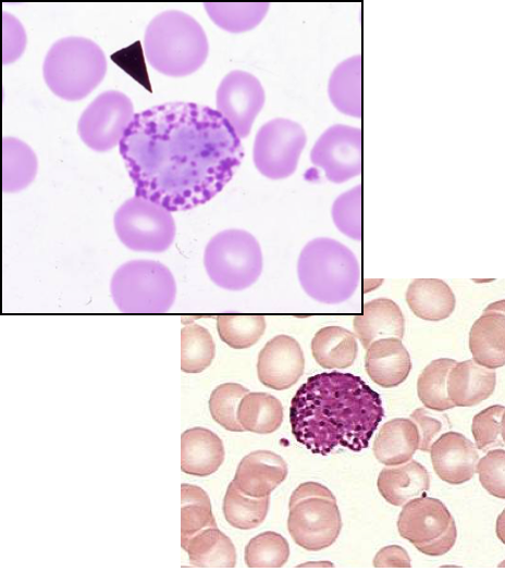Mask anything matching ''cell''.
Masks as SVG:
<instances>
[{
    "instance_id": "obj_7",
    "label": "cell",
    "mask_w": 505,
    "mask_h": 572,
    "mask_svg": "<svg viewBox=\"0 0 505 572\" xmlns=\"http://www.w3.org/2000/svg\"><path fill=\"white\" fill-rule=\"evenodd\" d=\"M287 529L300 547L317 551L338 537L342 519L332 492L317 482L301 483L291 495Z\"/></svg>"
},
{
    "instance_id": "obj_34",
    "label": "cell",
    "mask_w": 505,
    "mask_h": 572,
    "mask_svg": "<svg viewBox=\"0 0 505 572\" xmlns=\"http://www.w3.org/2000/svg\"><path fill=\"white\" fill-rule=\"evenodd\" d=\"M455 360L441 358L431 361L420 373L417 381V394L426 408L444 411L454 408L447 396V375Z\"/></svg>"
},
{
    "instance_id": "obj_5",
    "label": "cell",
    "mask_w": 505,
    "mask_h": 572,
    "mask_svg": "<svg viewBox=\"0 0 505 572\" xmlns=\"http://www.w3.org/2000/svg\"><path fill=\"white\" fill-rule=\"evenodd\" d=\"M107 60L101 48L84 37L57 40L46 54L42 74L59 98L76 101L89 95L103 79Z\"/></svg>"
},
{
    "instance_id": "obj_21",
    "label": "cell",
    "mask_w": 505,
    "mask_h": 572,
    "mask_svg": "<svg viewBox=\"0 0 505 572\" xmlns=\"http://www.w3.org/2000/svg\"><path fill=\"white\" fill-rule=\"evenodd\" d=\"M353 326L361 345L368 348L381 338L402 339L405 320L397 303L387 298H378L364 304L362 313L354 318Z\"/></svg>"
},
{
    "instance_id": "obj_2",
    "label": "cell",
    "mask_w": 505,
    "mask_h": 572,
    "mask_svg": "<svg viewBox=\"0 0 505 572\" xmlns=\"http://www.w3.org/2000/svg\"><path fill=\"white\" fill-rule=\"evenodd\" d=\"M383 416L380 395L359 376L337 371L310 376L290 408L294 437L319 455L367 448Z\"/></svg>"
},
{
    "instance_id": "obj_38",
    "label": "cell",
    "mask_w": 505,
    "mask_h": 572,
    "mask_svg": "<svg viewBox=\"0 0 505 572\" xmlns=\"http://www.w3.org/2000/svg\"><path fill=\"white\" fill-rule=\"evenodd\" d=\"M249 390L237 383H224L217 386L209 398L212 419L227 431L243 432L244 428L237 420V408Z\"/></svg>"
},
{
    "instance_id": "obj_4",
    "label": "cell",
    "mask_w": 505,
    "mask_h": 572,
    "mask_svg": "<svg viewBox=\"0 0 505 572\" xmlns=\"http://www.w3.org/2000/svg\"><path fill=\"white\" fill-rule=\"evenodd\" d=\"M297 276L310 298L320 303L337 304L356 291L360 269L348 247L333 238L318 237L301 249Z\"/></svg>"
},
{
    "instance_id": "obj_29",
    "label": "cell",
    "mask_w": 505,
    "mask_h": 572,
    "mask_svg": "<svg viewBox=\"0 0 505 572\" xmlns=\"http://www.w3.org/2000/svg\"><path fill=\"white\" fill-rule=\"evenodd\" d=\"M237 420L244 431L271 434L282 424L283 407L268 393H247L238 405Z\"/></svg>"
},
{
    "instance_id": "obj_35",
    "label": "cell",
    "mask_w": 505,
    "mask_h": 572,
    "mask_svg": "<svg viewBox=\"0 0 505 572\" xmlns=\"http://www.w3.org/2000/svg\"><path fill=\"white\" fill-rule=\"evenodd\" d=\"M215 353L209 331L199 324L185 325L181 331V369L185 373H200L207 369Z\"/></svg>"
},
{
    "instance_id": "obj_26",
    "label": "cell",
    "mask_w": 505,
    "mask_h": 572,
    "mask_svg": "<svg viewBox=\"0 0 505 572\" xmlns=\"http://www.w3.org/2000/svg\"><path fill=\"white\" fill-rule=\"evenodd\" d=\"M181 546L194 567L233 568L236 564L235 547L218 526L200 531Z\"/></svg>"
},
{
    "instance_id": "obj_27",
    "label": "cell",
    "mask_w": 505,
    "mask_h": 572,
    "mask_svg": "<svg viewBox=\"0 0 505 572\" xmlns=\"http://www.w3.org/2000/svg\"><path fill=\"white\" fill-rule=\"evenodd\" d=\"M328 94L332 104L343 114L361 116V55L341 62L332 72Z\"/></svg>"
},
{
    "instance_id": "obj_1",
    "label": "cell",
    "mask_w": 505,
    "mask_h": 572,
    "mask_svg": "<svg viewBox=\"0 0 505 572\" xmlns=\"http://www.w3.org/2000/svg\"><path fill=\"white\" fill-rule=\"evenodd\" d=\"M119 146L135 196L171 212L212 199L244 157L230 123L195 102H167L136 113Z\"/></svg>"
},
{
    "instance_id": "obj_10",
    "label": "cell",
    "mask_w": 505,
    "mask_h": 572,
    "mask_svg": "<svg viewBox=\"0 0 505 572\" xmlns=\"http://www.w3.org/2000/svg\"><path fill=\"white\" fill-rule=\"evenodd\" d=\"M399 535L427 556H442L457 538L455 521L445 505L432 497H416L403 505Z\"/></svg>"
},
{
    "instance_id": "obj_11",
    "label": "cell",
    "mask_w": 505,
    "mask_h": 572,
    "mask_svg": "<svg viewBox=\"0 0 505 572\" xmlns=\"http://www.w3.org/2000/svg\"><path fill=\"white\" fill-rule=\"evenodd\" d=\"M306 142V133L298 123L283 117L268 121L255 137V166L270 179L286 178L296 171Z\"/></svg>"
},
{
    "instance_id": "obj_39",
    "label": "cell",
    "mask_w": 505,
    "mask_h": 572,
    "mask_svg": "<svg viewBox=\"0 0 505 572\" xmlns=\"http://www.w3.org/2000/svg\"><path fill=\"white\" fill-rule=\"evenodd\" d=\"M336 228L345 236L361 239V185L340 195L331 210Z\"/></svg>"
},
{
    "instance_id": "obj_20",
    "label": "cell",
    "mask_w": 505,
    "mask_h": 572,
    "mask_svg": "<svg viewBox=\"0 0 505 572\" xmlns=\"http://www.w3.org/2000/svg\"><path fill=\"white\" fill-rule=\"evenodd\" d=\"M496 374L473 359L456 362L447 375V396L454 407H472L494 391Z\"/></svg>"
},
{
    "instance_id": "obj_15",
    "label": "cell",
    "mask_w": 505,
    "mask_h": 572,
    "mask_svg": "<svg viewBox=\"0 0 505 572\" xmlns=\"http://www.w3.org/2000/svg\"><path fill=\"white\" fill-rule=\"evenodd\" d=\"M304 369L301 347L288 335L274 336L258 356V378L264 386L275 390L292 387L301 377Z\"/></svg>"
},
{
    "instance_id": "obj_28",
    "label": "cell",
    "mask_w": 505,
    "mask_h": 572,
    "mask_svg": "<svg viewBox=\"0 0 505 572\" xmlns=\"http://www.w3.org/2000/svg\"><path fill=\"white\" fill-rule=\"evenodd\" d=\"M311 352L324 369L348 368L358 353L356 336L341 326L322 327L311 340Z\"/></svg>"
},
{
    "instance_id": "obj_41",
    "label": "cell",
    "mask_w": 505,
    "mask_h": 572,
    "mask_svg": "<svg viewBox=\"0 0 505 572\" xmlns=\"http://www.w3.org/2000/svg\"><path fill=\"white\" fill-rule=\"evenodd\" d=\"M476 472L483 488L492 496L505 498V451L492 449L478 460Z\"/></svg>"
},
{
    "instance_id": "obj_32",
    "label": "cell",
    "mask_w": 505,
    "mask_h": 572,
    "mask_svg": "<svg viewBox=\"0 0 505 572\" xmlns=\"http://www.w3.org/2000/svg\"><path fill=\"white\" fill-rule=\"evenodd\" d=\"M204 7L211 21L220 28L230 33H243L255 28L263 20L270 4L206 2Z\"/></svg>"
},
{
    "instance_id": "obj_13",
    "label": "cell",
    "mask_w": 505,
    "mask_h": 572,
    "mask_svg": "<svg viewBox=\"0 0 505 572\" xmlns=\"http://www.w3.org/2000/svg\"><path fill=\"white\" fill-rule=\"evenodd\" d=\"M310 160L332 183L340 184L358 176L361 172L360 128L332 125L316 141Z\"/></svg>"
},
{
    "instance_id": "obj_22",
    "label": "cell",
    "mask_w": 505,
    "mask_h": 572,
    "mask_svg": "<svg viewBox=\"0 0 505 572\" xmlns=\"http://www.w3.org/2000/svg\"><path fill=\"white\" fill-rule=\"evenodd\" d=\"M224 460L220 437L205 427H193L181 435V469L195 476L214 473Z\"/></svg>"
},
{
    "instance_id": "obj_24",
    "label": "cell",
    "mask_w": 505,
    "mask_h": 572,
    "mask_svg": "<svg viewBox=\"0 0 505 572\" xmlns=\"http://www.w3.org/2000/svg\"><path fill=\"white\" fill-rule=\"evenodd\" d=\"M419 446V433L410 419L396 418L383 424L374 444L373 453L384 465H398L409 461Z\"/></svg>"
},
{
    "instance_id": "obj_18",
    "label": "cell",
    "mask_w": 505,
    "mask_h": 572,
    "mask_svg": "<svg viewBox=\"0 0 505 572\" xmlns=\"http://www.w3.org/2000/svg\"><path fill=\"white\" fill-rule=\"evenodd\" d=\"M286 476L287 464L281 456L269 450H256L241 460L233 481L244 494L261 498L269 496Z\"/></svg>"
},
{
    "instance_id": "obj_33",
    "label": "cell",
    "mask_w": 505,
    "mask_h": 572,
    "mask_svg": "<svg viewBox=\"0 0 505 572\" xmlns=\"http://www.w3.org/2000/svg\"><path fill=\"white\" fill-rule=\"evenodd\" d=\"M181 545L200 531L217 526L207 493L196 485H181Z\"/></svg>"
},
{
    "instance_id": "obj_36",
    "label": "cell",
    "mask_w": 505,
    "mask_h": 572,
    "mask_svg": "<svg viewBox=\"0 0 505 572\" xmlns=\"http://www.w3.org/2000/svg\"><path fill=\"white\" fill-rule=\"evenodd\" d=\"M217 329L223 343L234 349L255 345L266 329L264 316L259 314H222L217 318Z\"/></svg>"
},
{
    "instance_id": "obj_25",
    "label": "cell",
    "mask_w": 505,
    "mask_h": 572,
    "mask_svg": "<svg viewBox=\"0 0 505 572\" xmlns=\"http://www.w3.org/2000/svg\"><path fill=\"white\" fill-rule=\"evenodd\" d=\"M406 301L414 314L426 321H442L455 309V295L439 278L414 279L406 291Z\"/></svg>"
},
{
    "instance_id": "obj_37",
    "label": "cell",
    "mask_w": 505,
    "mask_h": 572,
    "mask_svg": "<svg viewBox=\"0 0 505 572\" xmlns=\"http://www.w3.org/2000/svg\"><path fill=\"white\" fill-rule=\"evenodd\" d=\"M290 556L287 540L279 533L267 531L251 538L245 547L249 568H280Z\"/></svg>"
},
{
    "instance_id": "obj_43",
    "label": "cell",
    "mask_w": 505,
    "mask_h": 572,
    "mask_svg": "<svg viewBox=\"0 0 505 572\" xmlns=\"http://www.w3.org/2000/svg\"><path fill=\"white\" fill-rule=\"evenodd\" d=\"M377 568H409L410 559L407 551L398 545H390L380 549L374 559Z\"/></svg>"
},
{
    "instance_id": "obj_3",
    "label": "cell",
    "mask_w": 505,
    "mask_h": 572,
    "mask_svg": "<svg viewBox=\"0 0 505 572\" xmlns=\"http://www.w3.org/2000/svg\"><path fill=\"white\" fill-rule=\"evenodd\" d=\"M144 51L148 63L171 77L187 76L205 63L209 43L202 26L189 14L168 10L147 25Z\"/></svg>"
},
{
    "instance_id": "obj_14",
    "label": "cell",
    "mask_w": 505,
    "mask_h": 572,
    "mask_svg": "<svg viewBox=\"0 0 505 572\" xmlns=\"http://www.w3.org/2000/svg\"><path fill=\"white\" fill-rule=\"evenodd\" d=\"M259 79L241 70L227 73L217 89V111L230 123L239 139L246 138L264 104Z\"/></svg>"
},
{
    "instance_id": "obj_17",
    "label": "cell",
    "mask_w": 505,
    "mask_h": 572,
    "mask_svg": "<svg viewBox=\"0 0 505 572\" xmlns=\"http://www.w3.org/2000/svg\"><path fill=\"white\" fill-rule=\"evenodd\" d=\"M469 349L473 360L488 369L494 370L504 365V300L491 303L473 323L469 333Z\"/></svg>"
},
{
    "instance_id": "obj_30",
    "label": "cell",
    "mask_w": 505,
    "mask_h": 572,
    "mask_svg": "<svg viewBox=\"0 0 505 572\" xmlns=\"http://www.w3.org/2000/svg\"><path fill=\"white\" fill-rule=\"evenodd\" d=\"M3 191L16 192L27 187L35 178L38 162L35 152L24 141L4 137Z\"/></svg>"
},
{
    "instance_id": "obj_19",
    "label": "cell",
    "mask_w": 505,
    "mask_h": 572,
    "mask_svg": "<svg viewBox=\"0 0 505 572\" xmlns=\"http://www.w3.org/2000/svg\"><path fill=\"white\" fill-rule=\"evenodd\" d=\"M365 366L369 377L384 388L402 384L411 370L410 356L398 338L374 340L368 348Z\"/></svg>"
},
{
    "instance_id": "obj_12",
    "label": "cell",
    "mask_w": 505,
    "mask_h": 572,
    "mask_svg": "<svg viewBox=\"0 0 505 572\" xmlns=\"http://www.w3.org/2000/svg\"><path fill=\"white\" fill-rule=\"evenodd\" d=\"M134 115L133 102L125 94L107 90L84 110L77 133L87 147L103 152L120 144Z\"/></svg>"
},
{
    "instance_id": "obj_8",
    "label": "cell",
    "mask_w": 505,
    "mask_h": 572,
    "mask_svg": "<svg viewBox=\"0 0 505 572\" xmlns=\"http://www.w3.org/2000/svg\"><path fill=\"white\" fill-rule=\"evenodd\" d=\"M204 265L217 286L227 290H243L251 286L262 272L261 248L247 231L224 229L208 241Z\"/></svg>"
},
{
    "instance_id": "obj_40",
    "label": "cell",
    "mask_w": 505,
    "mask_h": 572,
    "mask_svg": "<svg viewBox=\"0 0 505 572\" xmlns=\"http://www.w3.org/2000/svg\"><path fill=\"white\" fill-rule=\"evenodd\" d=\"M504 407L501 405L491 406L472 419L471 432L476 447L480 450L504 446Z\"/></svg>"
},
{
    "instance_id": "obj_6",
    "label": "cell",
    "mask_w": 505,
    "mask_h": 572,
    "mask_svg": "<svg viewBox=\"0 0 505 572\" xmlns=\"http://www.w3.org/2000/svg\"><path fill=\"white\" fill-rule=\"evenodd\" d=\"M113 302L124 313H163L176 296L170 269L155 260H131L120 265L110 282Z\"/></svg>"
},
{
    "instance_id": "obj_16",
    "label": "cell",
    "mask_w": 505,
    "mask_h": 572,
    "mask_svg": "<svg viewBox=\"0 0 505 572\" xmlns=\"http://www.w3.org/2000/svg\"><path fill=\"white\" fill-rule=\"evenodd\" d=\"M431 461L438 476L453 485L472 478L479 460L477 447L457 432H446L430 447Z\"/></svg>"
},
{
    "instance_id": "obj_44",
    "label": "cell",
    "mask_w": 505,
    "mask_h": 572,
    "mask_svg": "<svg viewBox=\"0 0 505 572\" xmlns=\"http://www.w3.org/2000/svg\"><path fill=\"white\" fill-rule=\"evenodd\" d=\"M303 565H305V567H308V565H328V567H330L331 565L332 567L333 564L331 562H320L319 564L318 563H315V564L313 563H306V564L304 563Z\"/></svg>"
},
{
    "instance_id": "obj_9",
    "label": "cell",
    "mask_w": 505,
    "mask_h": 572,
    "mask_svg": "<svg viewBox=\"0 0 505 572\" xmlns=\"http://www.w3.org/2000/svg\"><path fill=\"white\" fill-rule=\"evenodd\" d=\"M113 223L121 243L134 251H165L175 237L171 211L141 197L124 201L116 210Z\"/></svg>"
},
{
    "instance_id": "obj_23",
    "label": "cell",
    "mask_w": 505,
    "mask_h": 572,
    "mask_svg": "<svg viewBox=\"0 0 505 572\" xmlns=\"http://www.w3.org/2000/svg\"><path fill=\"white\" fill-rule=\"evenodd\" d=\"M378 489L393 506H403L408 500L424 496L430 487L427 469L416 460L383 469L378 477Z\"/></svg>"
},
{
    "instance_id": "obj_42",
    "label": "cell",
    "mask_w": 505,
    "mask_h": 572,
    "mask_svg": "<svg viewBox=\"0 0 505 572\" xmlns=\"http://www.w3.org/2000/svg\"><path fill=\"white\" fill-rule=\"evenodd\" d=\"M410 420L416 424L419 433V446L421 451H429L435 440V436L443 427V421L426 408H418L410 414Z\"/></svg>"
},
{
    "instance_id": "obj_31",
    "label": "cell",
    "mask_w": 505,
    "mask_h": 572,
    "mask_svg": "<svg viewBox=\"0 0 505 572\" xmlns=\"http://www.w3.org/2000/svg\"><path fill=\"white\" fill-rule=\"evenodd\" d=\"M270 495L261 498L250 497L238 489L232 481L223 498V514L229 524L238 530H251L266 519Z\"/></svg>"
}]
</instances>
